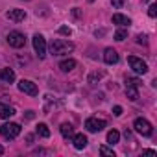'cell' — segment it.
Returning <instances> with one entry per match:
<instances>
[{
    "instance_id": "30bf717a",
    "label": "cell",
    "mask_w": 157,
    "mask_h": 157,
    "mask_svg": "<svg viewBox=\"0 0 157 157\" xmlns=\"http://www.w3.org/2000/svg\"><path fill=\"white\" fill-rule=\"evenodd\" d=\"M104 61H105L107 65L118 63V52H117L115 48H105V50H104Z\"/></svg>"
},
{
    "instance_id": "2e32d148",
    "label": "cell",
    "mask_w": 157,
    "mask_h": 157,
    "mask_svg": "<svg viewBox=\"0 0 157 157\" xmlns=\"http://www.w3.org/2000/svg\"><path fill=\"white\" fill-rule=\"evenodd\" d=\"M59 131H61V135H63L65 139H70V137L74 135V128H72V124H68V122H63L61 128H59Z\"/></svg>"
},
{
    "instance_id": "603a6c76",
    "label": "cell",
    "mask_w": 157,
    "mask_h": 157,
    "mask_svg": "<svg viewBox=\"0 0 157 157\" xmlns=\"http://www.w3.org/2000/svg\"><path fill=\"white\" fill-rule=\"evenodd\" d=\"M100 153H102V155H111V157H115V151H113L111 148H107V146H102V148H100Z\"/></svg>"
},
{
    "instance_id": "7402d4cb",
    "label": "cell",
    "mask_w": 157,
    "mask_h": 157,
    "mask_svg": "<svg viewBox=\"0 0 157 157\" xmlns=\"http://www.w3.org/2000/svg\"><path fill=\"white\" fill-rule=\"evenodd\" d=\"M148 15H150L151 19H155V17H157V4H151V6L148 8Z\"/></svg>"
},
{
    "instance_id": "e0dca14e",
    "label": "cell",
    "mask_w": 157,
    "mask_h": 157,
    "mask_svg": "<svg viewBox=\"0 0 157 157\" xmlns=\"http://www.w3.org/2000/svg\"><path fill=\"white\" fill-rule=\"evenodd\" d=\"M59 68H61V72H70V70L76 68V61L74 59H65V61L59 63Z\"/></svg>"
},
{
    "instance_id": "9a60e30c",
    "label": "cell",
    "mask_w": 157,
    "mask_h": 157,
    "mask_svg": "<svg viewBox=\"0 0 157 157\" xmlns=\"http://www.w3.org/2000/svg\"><path fill=\"white\" fill-rule=\"evenodd\" d=\"M13 115H15V109H13L11 105L0 102V118H10V117H13Z\"/></svg>"
},
{
    "instance_id": "4fadbf2b",
    "label": "cell",
    "mask_w": 157,
    "mask_h": 157,
    "mask_svg": "<svg viewBox=\"0 0 157 157\" xmlns=\"http://www.w3.org/2000/svg\"><path fill=\"white\" fill-rule=\"evenodd\" d=\"M0 80L4 83H13L15 82V70L13 68H2L0 70Z\"/></svg>"
},
{
    "instance_id": "8fae6325",
    "label": "cell",
    "mask_w": 157,
    "mask_h": 157,
    "mask_svg": "<svg viewBox=\"0 0 157 157\" xmlns=\"http://www.w3.org/2000/svg\"><path fill=\"white\" fill-rule=\"evenodd\" d=\"M8 19L13 22H22L26 19V11L24 10H10L8 11Z\"/></svg>"
},
{
    "instance_id": "9c48e42d",
    "label": "cell",
    "mask_w": 157,
    "mask_h": 157,
    "mask_svg": "<svg viewBox=\"0 0 157 157\" xmlns=\"http://www.w3.org/2000/svg\"><path fill=\"white\" fill-rule=\"evenodd\" d=\"M19 91L24 93V94H30V96H37V94H39L37 85H35L33 82H30V80H21V82H19Z\"/></svg>"
},
{
    "instance_id": "44dd1931",
    "label": "cell",
    "mask_w": 157,
    "mask_h": 157,
    "mask_svg": "<svg viewBox=\"0 0 157 157\" xmlns=\"http://www.w3.org/2000/svg\"><path fill=\"white\" fill-rule=\"evenodd\" d=\"M126 37H128V32H126L124 28H120V30L115 32V39H117V41H124Z\"/></svg>"
},
{
    "instance_id": "f1b7e54d",
    "label": "cell",
    "mask_w": 157,
    "mask_h": 157,
    "mask_svg": "<svg viewBox=\"0 0 157 157\" xmlns=\"http://www.w3.org/2000/svg\"><path fill=\"white\" fill-rule=\"evenodd\" d=\"M26 118L32 120V118H33V111H26Z\"/></svg>"
},
{
    "instance_id": "5b68a950",
    "label": "cell",
    "mask_w": 157,
    "mask_h": 157,
    "mask_svg": "<svg viewBox=\"0 0 157 157\" xmlns=\"http://www.w3.org/2000/svg\"><path fill=\"white\" fill-rule=\"evenodd\" d=\"M139 85H140V82L139 80H135V78H128V85H126V96L129 98V100H139Z\"/></svg>"
},
{
    "instance_id": "ffe728a7",
    "label": "cell",
    "mask_w": 157,
    "mask_h": 157,
    "mask_svg": "<svg viewBox=\"0 0 157 157\" xmlns=\"http://www.w3.org/2000/svg\"><path fill=\"white\" fill-rule=\"evenodd\" d=\"M102 78H104V72H102V70H100V72H93V74H89V83L94 85L98 80H102Z\"/></svg>"
},
{
    "instance_id": "484cf974",
    "label": "cell",
    "mask_w": 157,
    "mask_h": 157,
    "mask_svg": "<svg viewBox=\"0 0 157 157\" xmlns=\"http://www.w3.org/2000/svg\"><path fill=\"white\" fill-rule=\"evenodd\" d=\"M111 4H113V8H117V10H118V8H122V6H124V0H111Z\"/></svg>"
},
{
    "instance_id": "6da1fadb",
    "label": "cell",
    "mask_w": 157,
    "mask_h": 157,
    "mask_svg": "<svg viewBox=\"0 0 157 157\" xmlns=\"http://www.w3.org/2000/svg\"><path fill=\"white\" fill-rule=\"evenodd\" d=\"M74 50V43L65 41V39H54L50 43V54L52 56H65Z\"/></svg>"
},
{
    "instance_id": "4dcf8cb0",
    "label": "cell",
    "mask_w": 157,
    "mask_h": 157,
    "mask_svg": "<svg viewBox=\"0 0 157 157\" xmlns=\"http://www.w3.org/2000/svg\"><path fill=\"white\" fill-rule=\"evenodd\" d=\"M89 2H94V0H89Z\"/></svg>"
},
{
    "instance_id": "7c38bea8",
    "label": "cell",
    "mask_w": 157,
    "mask_h": 157,
    "mask_svg": "<svg viewBox=\"0 0 157 157\" xmlns=\"http://www.w3.org/2000/svg\"><path fill=\"white\" fill-rule=\"evenodd\" d=\"M72 142H74V148L76 150H83L89 140H87V137L83 133H78V135H72Z\"/></svg>"
},
{
    "instance_id": "f546056e",
    "label": "cell",
    "mask_w": 157,
    "mask_h": 157,
    "mask_svg": "<svg viewBox=\"0 0 157 157\" xmlns=\"http://www.w3.org/2000/svg\"><path fill=\"white\" fill-rule=\"evenodd\" d=\"M2 153H4V148H2V146H0V155H2Z\"/></svg>"
},
{
    "instance_id": "ba28073f",
    "label": "cell",
    "mask_w": 157,
    "mask_h": 157,
    "mask_svg": "<svg viewBox=\"0 0 157 157\" xmlns=\"http://www.w3.org/2000/svg\"><path fill=\"white\" fill-rule=\"evenodd\" d=\"M128 63H129V67L133 68V72H137V74H146V72H148V65H146L142 59L135 57V56H129V57H128Z\"/></svg>"
},
{
    "instance_id": "cb8c5ba5",
    "label": "cell",
    "mask_w": 157,
    "mask_h": 157,
    "mask_svg": "<svg viewBox=\"0 0 157 157\" xmlns=\"http://www.w3.org/2000/svg\"><path fill=\"white\" fill-rule=\"evenodd\" d=\"M59 33H61V35H70L72 32H70L68 26H61V28H59Z\"/></svg>"
},
{
    "instance_id": "277c9868",
    "label": "cell",
    "mask_w": 157,
    "mask_h": 157,
    "mask_svg": "<svg viewBox=\"0 0 157 157\" xmlns=\"http://www.w3.org/2000/svg\"><path fill=\"white\" fill-rule=\"evenodd\" d=\"M105 126H107V122L102 120V118H96V117H91V118L85 120V129L91 131V133H98V131H102Z\"/></svg>"
},
{
    "instance_id": "d6986e66",
    "label": "cell",
    "mask_w": 157,
    "mask_h": 157,
    "mask_svg": "<svg viewBox=\"0 0 157 157\" xmlns=\"http://www.w3.org/2000/svg\"><path fill=\"white\" fill-rule=\"evenodd\" d=\"M118 140H120V133H118L117 129H111V131L107 133V142L113 146V144H117Z\"/></svg>"
},
{
    "instance_id": "ac0fdd59",
    "label": "cell",
    "mask_w": 157,
    "mask_h": 157,
    "mask_svg": "<svg viewBox=\"0 0 157 157\" xmlns=\"http://www.w3.org/2000/svg\"><path fill=\"white\" fill-rule=\"evenodd\" d=\"M37 135L39 137H43V139H48L50 137V129H48V126L46 124H37Z\"/></svg>"
},
{
    "instance_id": "52a82bcc",
    "label": "cell",
    "mask_w": 157,
    "mask_h": 157,
    "mask_svg": "<svg viewBox=\"0 0 157 157\" xmlns=\"http://www.w3.org/2000/svg\"><path fill=\"white\" fill-rule=\"evenodd\" d=\"M8 44L13 48H22L26 44V37L21 32H10L8 33Z\"/></svg>"
},
{
    "instance_id": "83f0119b",
    "label": "cell",
    "mask_w": 157,
    "mask_h": 157,
    "mask_svg": "<svg viewBox=\"0 0 157 157\" xmlns=\"http://www.w3.org/2000/svg\"><path fill=\"white\" fill-rule=\"evenodd\" d=\"M142 153H144V155H155V150H144Z\"/></svg>"
},
{
    "instance_id": "8992f818",
    "label": "cell",
    "mask_w": 157,
    "mask_h": 157,
    "mask_svg": "<svg viewBox=\"0 0 157 157\" xmlns=\"http://www.w3.org/2000/svg\"><path fill=\"white\" fill-rule=\"evenodd\" d=\"M33 50H35V54L41 59L46 57V41H44V37L41 33H35L33 35Z\"/></svg>"
},
{
    "instance_id": "3957f363",
    "label": "cell",
    "mask_w": 157,
    "mask_h": 157,
    "mask_svg": "<svg viewBox=\"0 0 157 157\" xmlns=\"http://www.w3.org/2000/svg\"><path fill=\"white\" fill-rule=\"evenodd\" d=\"M133 128H135V131H137L139 135H142V137H150V135L153 133V128H151V124H150L146 118H137V120L133 122Z\"/></svg>"
},
{
    "instance_id": "7a4b0ae2",
    "label": "cell",
    "mask_w": 157,
    "mask_h": 157,
    "mask_svg": "<svg viewBox=\"0 0 157 157\" xmlns=\"http://www.w3.org/2000/svg\"><path fill=\"white\" fill-rule=\"evenodd\" d=\"M21 126L19 124H15V122H8V124H2L0 126V135H2L4 139H8V140H13V139H17L19 135H21Z\"/></svg>"
},
{
    "instance_id": "d4e9b609",
    "label": "cell",
    "mask_w": 157,
    "mask_h": 157,
    "mask_svg": "<svg viewBox=\"0 0 157 157\" xmlns=\"http://www.w3.org/2000/svg\"><path fill=\"white\" fill-rule=\"evenodd\" d=\"M137 43L139 44H148V37L146 35H137Z\"/></svg>"
},
{
    "instance_id": "4316f807",
    "label": "cell",
    "mask_w": 157,
    "mask_h": 157,
    "mask_svg": "<svg viewBox=\"0 0 157 157\" xmlns=\"http://www.w3.org/2000/svg\"><path fill=\"white\" fill-rule=\"evenodd\" d=\"M113 115H115V117H120V115H122V107H120V105H115V107H113Z\"/></svg>"
},
{
    "instance_id": "5bb4252c",
    "label": "cell",
    "mask_w": 157,
    "mask_h": 157,
    "mask_svg": "<svg viewBox=\"0 0 157 157\" xmlns=\"http://www.w3.org/2000/svg\"><path fill=\"white\" fill-rule=\"evenodd\" d=\"M113 24H118V26H129L131 24V21H129V17H126V15H122V13H115L113 15Z\"/></svg>"
}]
</instances>
